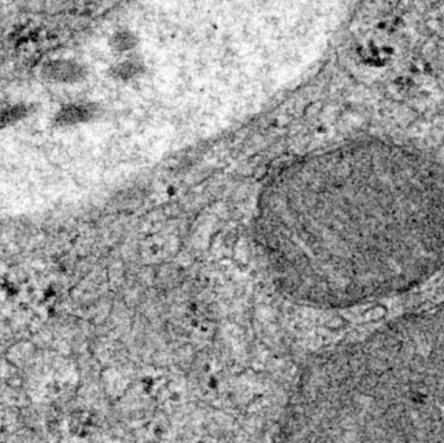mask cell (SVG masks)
<instances>
[{"instance_id":"obj_1","label":"cell","mask_w":444,"mask_h":443,"mask_svg":"<svg viewBox=\"0 0 444 443\" xmlns=\"http://www.w3.org/2000/svg\"><path fill=\"white\" fill-rule=\"evenodd\" d=\"M396 148L374 142L292 165L268 181L256 200L253 238L283 296L332 308L368 294L376 202Z\"/></svg>"},{"instance_id":"obj_2","label":"cell","mask_w":444,"mask_h":443,"mask_svg":"<svg viewBox=\"0 0 444 443\" xmlns=\"http://www.w3.org/2000/svg\"><path fill=\"white\" fill-rule=\"evenodd\" d=\"M42 75L52 83L72 85L80 83L86 75V71L85 66L76 60L57 59L51 60L43 66Z\"/></svg>"},{"instance_id":"obj_4","label":"cell","mask_w":444,"mask_h":443,"mask_svg":"<svg viewBox=\"0 0 444 443\" xmlns=\"http://www.w3.org/2000/svg\"><path fill=\"white\" fill-rule=\"evenodd\" d=\"M29 114H30V107L29 104H24V103L12 104L1 109L0 111V129L15 125L18 121L26 119Z\"/></svg>"},{"instance_id":"obj_3","label":"cell","mask_w":444,"mask_h":443,"mask_svg":"<svg viewBox=\"0 0 444 443\" xmlns=\"http://www.w3.org/2000/svg\"><path fill=\"white\" fill-rule=\"evenodd\" d=\"M97 114V108L91 103H71L65 104L55 114L54 123L57 126H74L88 123Z\"/></svg>"},{"instance_id":"obj_6","label":"cell","mask_w":444,"mask_h":443,"mask_svg":"<svg viewBox=\"0 0 444 443\" xmlns=\"http://www.w3.org/2000/svg\"><path fill=\"white\" fill-rule=\"evenodd\" d=\"M138 72H139V66H137V63L125 61V63H121L120 66L116 68L114 73L117 74L119 77H122V78H130V77L136 75Z\"/></svg>"},{"instance_id":"obj_5","label":"cell","mask_w":444,"mask_h":443,"mask_svg":"<svg viewBox=\"0 0 444 443\" xmlns=\"http://www.w3.org/2000/svg\"><path fill=\"white\" fill-rule=\"evenodd\" d=\"M112 46L117 51H128L134 46V38L129 33L116 34L112 40Z\"/></svg>"}]
</instances>
